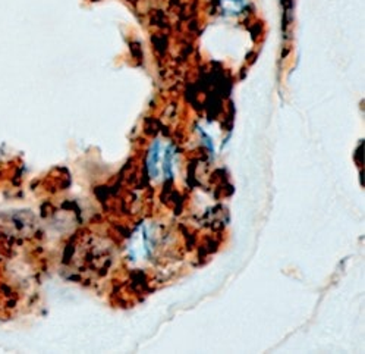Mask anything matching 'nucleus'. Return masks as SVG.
<instances>
[{
	"label": "nucleus",
	"mask_w": 365,
	"mask_h": 354,
	"mask_svg": "<svg viewBox=\"0 0 365 354\" xmlns=\"http://www.w3.org/2000/svg\"><path fill=\"white\" fill-rule=\"evenodd\" d=\"M165 144L162 143V140H155L148 151V158H147V168H148V173L151 178H158L160 175V162H162V153H163Z\"/></svg>",
	"instance_id": "f257e3e1"
},
{
	"label": "nucleus",
	"mask_w": 365,
	"mask_h": 354,
	"mask_svg": "<svg viewBox=\"0 0 365 354\" xmlns=\"http://www.w3.org/2000/svg\"><path fill=\"white\" fill-rule=\"evenodd\" d=\"M173 163H175V147L172 144H165L162 162H160V173L165 175V178H172L173 176Z\"/></svg>",
	"instance_id": "f03ea898"
},
{
	"label": "nucleus",
	"mask_w": 365,
	"mask_h": 354,
	"mask_svg": "<svg viewBox=\"0 0 365 354\" xmlns=\"http://www.w3.org/2000/svg\"><path fill=\"white\" fill-rule=\"evenodd\" d=\"M200 134L202 136V138H204V143L207 144V147L210 148V150H212V153H213V151H215V146H213V141H212V138L208 137V136H207V134H205V133H204L201 128H200Z\"/></svg>",
	"instance_id": "7ed1b4c3"
}]
</instances>
